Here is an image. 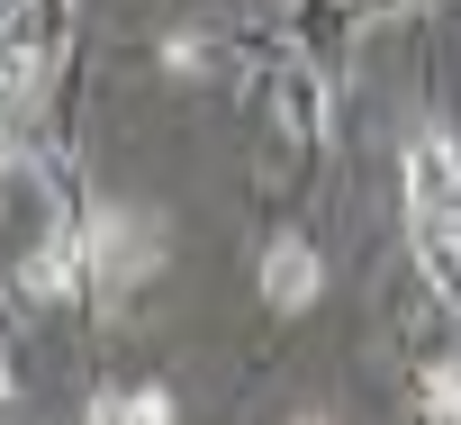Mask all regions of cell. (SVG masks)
I'll list each match as a JSON object with an SVG mask.
<instances>
[{
  "label": "cell",
  "instance_id": "obj_1",
  "mask_svg": "<svg viewBox=\"0 0 461 425\" xmlns=\"http://www.w3.org/2000/svg\"><path fill=\"white\" fill-rule=\"evenodd\" d=\"M154 254H163V236L136 218V208H100V218H91V236H82V272H91L100 290H127Z\"/></svg>",
  "mask_w": 461,
  "mask_h": 425
},
{
  "label": "cell",
  "instance_id": "obj_2",
  "mask_svg": "<svg viewBox=\"0 0 461 425\" xmlns=\"http://www.w3.org/2000/svg\"><path fill=\"white\" fill-rule=\"evenodd\" d=\"M317 290H326L317 245H308V236H272V254H263V299H272L281 317H308V308H317Z\"/></svg>",
  "mask_w": 461,
  "mask_h": 425
},
{
  "label": "cell",
  "instance_id": "obj_3",
  "mask_svg": "<svg viewBox=\"0 0 461 425\" xmlns=\"http://www.w3.org/2000/svg\"><path fill=\"white\" fill-rule=\"evenodd\" d=\"M91 425H172V389H154V380L100 389V398H91Z\"/></svg>",
  "mask_w": 461,
  "mask_h": 425
},
{
  "label": "cell",
  "instance_id": "obj_4",
  "mask_svg": "<svg viewBox=\"0 0 461 425\" xmlns=\"http://www.w3.org/2000/svg\"><path fill=\"white\" fill-rule=\"evenodd\" d=\"M425 416H434V425H461V371H452V362L425 371Z\"/></svg>",
  "mask_w": 461,
  "mask_h": 425
},
{
  "label": "cell",
  "instance_id": "obj_5",
  "mask_svg": "<svg viewBox=\"0 0 461 425\" xmlns=\"http://www.w3.org/2000/svg\"><path fill=\"white\" fill-rule=\"evenodd\" d=\"M308 425H326V416H308Z\"/></svg>",
  "mask_w": 461,
  "mask_h": 425
}]
</instances>
